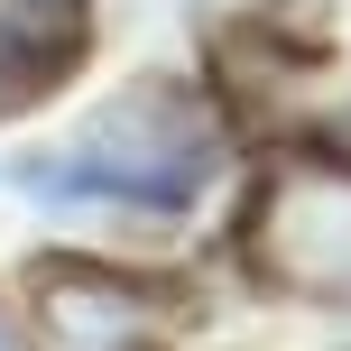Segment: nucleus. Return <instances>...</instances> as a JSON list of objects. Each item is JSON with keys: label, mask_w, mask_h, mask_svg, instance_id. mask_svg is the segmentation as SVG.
<instances>
[{"label": "nucleus", "mask_w": 351, "mask_h": 351, "mask_svg": "<svg viewBox=\"0 0 351 351\" xmlns=\"http://www.w3.org/2000/svg\"><path fill=\"white\" fill-rule=\"evenodd\" d=\"M28 10H74V0H28Z\"/></svg>", "instance_id": "obj_4"}, {"label": "nucleus", "mask_w": 351, "mask_h": 351, "mask_svg": "<svg viewBox=\"0 0 351 351\" xmlns=\"http://www.w3.org/2000/svg\"><path fill=\"white\" fill-rule=\"evenodd\" d=\"M0 351H19V333H10V315H0Z\"/></svg>", "instance_id": "obj_3"}, {"label": "nucleus", "mask_w": 351, "mask_h": 351, "mask_svg": "<svg viewBox=\"0 0 351 351\" xmlns=\"http://www.w3.org/2000/svg\"><path fill=\"white\" fill-rule=\"evenodd\" d=\"M204 158H213L204 111H185L176 93H130L74 139V158L56 176L84 194H111V204H176V194H194Z\"/></svg>", "instance_id": "obj_1"}, {"label": "nucleus", "mask_w": 351, "mask_h": 351, "mask_svg": "<svg viewBox=\"0 0 351 351\" xmlns=\"http://www.w3.org/2000/svg\"><path fill=\"white\" fill-rule=\"evenodd\" d=\"M37 315H47L56 351H130V333H139V305H130L102 268H56V278L37 287Z\"/></svg>", "instance_id": "obj_2"}]
</instances>
